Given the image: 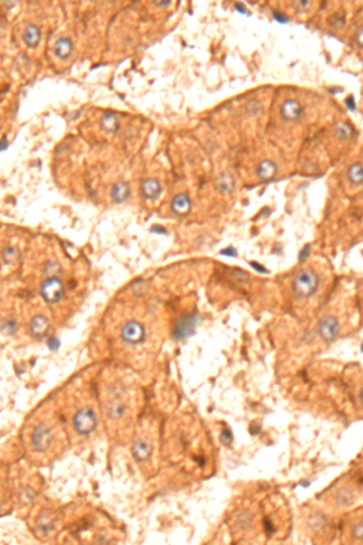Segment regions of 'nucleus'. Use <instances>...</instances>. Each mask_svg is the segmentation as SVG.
I'll return each mask as SVG.
<instances>
[{
  "label": "nucleus",
  "instance_id": "20",
  "mask_svg": "<svg viewBox=\"0 0 363 545\" xmlns=\"http://www.w3.org/2000/svg\"><path fill=\"white\" fill-rule=\"evenodd\" d=\"M3 260L8 264L17 262V261L20 260V252H18V250L16 247L8 246L3 251Z\"/></svg>",
  "mask_w": 363,
  "mask_h": 545
},
{
  "label": "nucleus",
  "instance_id": "12",
  "mask_svg": "<svg viewBox=\"0 0 363 545\" xmlns=\"http://www.w3.org/2000/svg\"><path fill=\"white\" fill-rule=\"evenodd\" d=\"M152 447L146 440H139L136 442V445L132 448V454L135 460L138 462H144L150 457Z\"/></svg>",
  "mask_w": 363,
  "mask_h": 545
},
{
  "label": "nucleus",
  "instance_id": "24",
  "mask_svg": "<svg viewBox=\"0 0 363 545\" xmlns=\"http://www.w3.org/2000/svg\"><path fill=\"white\" fill-rule=\"evenodd\" d=\"M356 41H357L358 45L363 49V25L358 28L357 33H356Z\"/></svg>",
  "mask_w": 363,
  "mask_h": 545
},
{
  "label": "nucleus",
  "instance_id": "21",
  "mask_svg": "<svg viewBox=\"0 0 363 545\" xmlns=\"http://www.w3.org/2000/svg\"><path fill=\"white\" fill-rule=\"evenodd\" d=\"M352 537L357 540H363V515L359 516L352 526Z\"/></svg>",
  "mask_w": 363,
  "mask_h": 545
},
{
  "label": "nucleus",
  "instance_id": "13",
  "mask_svg": "<svg viewBox=\"0 0 363 545\" xmlns=\"http://www.w3.org/2000/svg\"><path fill=\"white\" fill-rule=\"evenodd\" d=\"M130 193L131 192H130L129 184L125 183V182H117V183L114 184L113 188H111L110 194L114 202L116 204H121L129 199Z\"/></svg>",
  "mask_w": 363,
  "mask_h": 545
},
{
  "label": "nucleus",
  "instance_id": "9",
  "mask_svg": "<svg viewBox=\"0 0 363 545\" xmlns=\"http://www.w3.org/2000/svg\"><path fill=\"white\" fill-rule=\"evenodd\" d=\"M41 39V32L37 25L29 24L25 27L24 33H23V41L24 44L31 49H36V47L40 44Z\"/></svg>",
  "mask_w": 363,
  "mask_h": 545
},
{
  "label": "nucleus",
  "instance_id": "10",
  "mask_svg": "<svg viewBox=\"0 0 363 545\" xmlns=\"http://www.w3.org/2000/svg\"><path fill=\"white\" fill-rule=\"evenodd\" d=\"M73 47H74L73 43L68 38H60V39L56 41L55 46H53V52L59 60H67L71 57Z\"/></svg>",
  "mask_w": 363,
  "mask_h": 545
},
{
  "label": "nucleus",
  "instance_id": "6",
  "mask_svg": "<svg viewBox=\"0 0 363 545\" xmlns=\"http://www.w3.org/2000/svg\"><path fill=\"white\" fill-rule=\"evenodd\" d=\"M318 333H320L321 338L327 340V342H332L338 337L339 334V323L336 318L333 317H324L322 320L318 323Z\"/></svg>",
  "mask_w": 363,
  "mask_h": 545
},
{
  "label": "nucleus",
  "instance_id": "31",
  "mask_svg": "<svg viewBox=\"0 0 363 545\" xmlns=\"http://www.w3.org/2000/svg\"><path fill=\"white\" fill-rule=\"evenodd\" d=\"M159 5H160V6H166V5H170V2H162V3H159Z\"/></svg>",
  "mask_w": 363,
  "mask_h": 545
},
{
  "label": "nucleus",
  "instance_id": "7",
  "mask_svg": "<svg viewBox=\"0 0 363 545\" xmlns=\"http://www.w3.org/2000/svg\"><path fill=\"white\" fill-rule=\"evenodd\" d=\"M302 109L301 104L299 103L297 100H293V98H288L282 103L281 108H280V113L281 117L285 120H297L302 116Z\"/></svg>",
  "mask_w": 363,
  "mask_h": 545
},
{
  "label": "nucleus",
  "instance_id": "1",
  "mask_svg": "<svg viewBox=\"0 0 363 545\" xmlns=\"http://www.w3.org/2000/svg\"><path fill=\"white\" fill-rule=\"evenodd\" d=\"M318 285H320L318 276L313 270L307 269L297 274L293 282V290L298 297L309 298L317 291Z\"/></svg>",
  "mask_w": 363,
  "mask_h": 545
},
{
  "label": "nucleus",
  "instance_id": "25",
  "mask_svg": "<svg viewBox=\"0 0 363 545\" xmlns=\"http://www.w3.org/2000/svg\"><path fill=\"white\" fill-rule=\"evenodd\" d=\"M222 254H224V256H231V257H235L236 256V251H235L234 247H229V248H225V250H223Z\"/></svg>",
  "mask_w": 363,
  "mask_h": 545
},
{
  "label": "nucleus",
  "instance_id": "32",
  "mask_svg": "<svg viewBox=\"0 0 363 545\" xmlns=\"http://www.w3.org/2000/svg\"><path fill=\"white\" fill-rule=\"evenodd\" d=\"M361 400H362V403H363V389H362V391H361Z\"/></svg>",
  "mask_w": 363,
  "mask_h": 545
},
{
  "label": "nucleus",
  "instance_id": "11",
  "mask_svg": "<svg viewBox=\"0 0 363 545\" xmlns=\"http://www.w3.org/2000/svg\"><path fill=\"white\" fill-rule=\"evenodd\" d=\"M276 172H278V168H276L275 162L271 160L262 161L259 165H258V168H257L258 176L262 178L263 181H266V182L274 180L276 176Z\"/></svg>",
  "mask_w": 363,
  "mask_h": 545
},
{
  "label": "nucleus",
  "instance_id": "18",
  "mask_svg": "<svg viewBox=\"0 0 363 545\" xmlns=\"http://www.w3.org/2000/svg\"><path fill=\"white\" fill-rule=\"evenodd\" d=\"M101 125L103 127V130L108 133H114L117 130V121L116 118L114 116V113L111 111H107L104 114L103 118L101 120Z\"/></svg>",
  "mask_w": 363,
  "mask_h": 545
},
{
  "label": "nucleus",
  "instance_id": "2",
  "mask_svg": "<svg viewBox=\"0 0 363 545\" xmlns=\"http://www.w3.org/2000/svg\"><path fill=\"white\" fill-rule=\"evenodd\" d=\"M96 416H95L94 411L90 409H81L78 411L74 416V420H73L75 430L81 435L90 434L96 426Z\"/></svg>",
  "mask_w": 363,
  "mask_h": 545
},
{
  "label": "nucleus",
  "instance_id": "3",
  "mask_svg": "<svg viewBox=\"0 0 363 545\" xmlns=\"http://www.w3.org/2000/svg\"><path fill=\"white\" fill-rule=\"evenodd\" d=\"M52 430L49 426H46L45 424H39L36 428L33 429L32 433V445H33L34 449L39 452L46 451L52 444Z\"/></svg>",
  "mask_w": 363,
  "mask_h": 545
},
{
  "label": "nucleus",
  "instance_id": "23",
  "mask_svg": "<svg viewBox=\"0 0 363 545\" xmlns=\"http://www.w3.org/2000/svg\"><path fill=\"white\" fill-rule=\"evenodd\" d=\"M273 17L275 18L278 22H281V23H285V22H288V17L286 16L285 14H282V12H280L278 10H274L273 11Z\"/></svg>",
  "mask_w": 363,
  "mask_h": 545
},
{
  "label": "nucleus",
  "instance_id": "26",
  "mask_svg": "<svg viewBox=\"0 0 363 545\" xmlns=\"http://www.w3.org/2000/svg\"><path fill=\"white\" fill-rule=\"evenodd\" d=\"M235 10H237L238 12H241V14H246V9H245V6L241 4V3H236V4L234 5Z\"/></svg>",
  "mask_w": 363,
  "mask_h": 545
},
{
  "label": "nucleus",
  "instance_id": "17",
  "mask_svg": "<svg viewBox=\"0 0 363 545\" xmlns=\"http://www.w3.org/2000/svg\"><path fill=\"white\" fill-rule=\"evenodd\" d=\"M348 178L350 183L355 186H361L363 183V165L355 164L348 170Z\"/></svg>",
  "mask_w": 363,
  "mask_h": 545
},
{
  "label": "nucleus",
  "instance_id": "5",
  "mask_svg": "<svg viewBox=\"0 0 363 545\" xmlns=\"http://www.w3.org/2000/svg\"><path fill=\"white\" fill-rule=\"evenodd\" d=\"M41 295L47 303H57L63 296V285L56 276H51L41 286Z\"/></svg>",
  "mask_w": 363,
  "mask_h": 545
},
{
  "label": "nucleus",
  "instance_id": "8",
  "mask_svg": "<svg viewBox=\"0 0 363 545\" xmlns=\"http://www.w3.org/2000/svg\"><path fill=\"white\" fill-rule=\"evenodd\" d=\"M171 209L177 216H180V217L189 215L190 210H192L190 197L188 196L187 194H178V195L174 196V199L172 200Z\"/></svg>",
  "mask_w": 363,
  "mask_h": 545
},
{
  "label": "nucleus",
  "instance_id": "29",
  "mask_svg": "<svg viewBox=\"0 0 363 545\" xmlns=\"http://www.w3.org/2000/svg\"><path fill=\"white\" fill-rule=\"evenodd\" d=\"M309 250H310V246H307V247H305L304 250H302V252H301L300 257H299V258H300V260H304V257H307L308 254H309V253H308V252H309Z\"/></svg>",
  "mask_w": 363,
  "mask_h": 545
},
{
  "label": "nucleus",
  "instance_id": "22",
  "mask_svg": "<svg viewBox=\"0 0 363 545\" xmlns=\"http://www.w3.org/2000/svg\"><path fill=\"white\" fill-rule=\"evenodd\" d=\"M337 133H338V136L342 137V138H345V137L351 135V129H350V126L346 125V124H339V125H337Z\"/></svg>",
  "mask_w": 363,
  "mask_h": 545
},
{
  "label": "nucleus",
  "instance_id": "19",
  "mask_svg": "<svg viewBox=\"0 0 363 545\" xmlns=\"http://www.w3.org/2000/svg\"><path fill=\"white\" fill-rule=\"evenodd\" d=\"M234 178H232L229 174H223L218 177L217 180V187L218 189H221L222 192H230L234 189Z\"/></svg>",
  "mask_w": 363,
  "mask_h": 545
},
{
  "label": "nucleus",
  "instance_id": "15",
  "mask_svg": "<svg viewBox=\"0 0 363 545\" xmlns=\"http://www.w3.org/2000/svg\"><path fill=\"white\" fill-rule=\"evenodd\" d=\"M196 324V320L194 317H186L183 319H180L179 321H178V325H177V328H176V333L178 337H180V338H184V337H187L188 334H189L190 331H193L194 326H195Z\"/></svg>",
  "mask_w": 363,
  "mask_h": 545
},
{
  "label": "nucleus",
  "instance_id": "4",
  "mask_svg": "<svg viewBox=\"0 0 363 545\" xmlns=\"http://www.w3.org/2000/svg\"><path fill=\"white\" fill-rule=\"evenodd\" d=\"M121 338L125 343L132 346L142 343L145 339L144 327L137 321H129L121 328Z\"/></svg>",
  "mask_w": 363,
  "mask_h": 545
},
{
  "label": "nucleus",
  "instance_id": "14",
  "mask_svg": "<svg viewBox=\"0 0 363 545\" xmlns=\"http://www.w3.org/2000/svg\"><path fill=\"white\" fill-rule=\"evenodd\" d=\"M142 193L144 197L149 200L157 199L161 193V186L157 180H145L142 184Z\"/></svg>",
  "mask_w": 363,
  "mask_h": 545
},
{
  "label": "nucleus",
  "instance_id": "28",
  "mask_svg": "<svg viewBox=\"0 0 363 545\" xmlns=\"http://www.w3.org/2000/svg\"><path fill=\"white\" fill-rule=\"evenodd\" d=\"M152 232L153 233H157V232L158 233H164V234H165V233H166V229L162 228V227H159V225H155V227L152 228Z\"/></svg>",
  "mask_w": 363,
  "mask_h": 545
},
{
  "label": "nucleus",
  "instance_id": "30",
  "mask_svg": "<svg viewBox=\"0 0 363 545\" xmlns=\"http://www.w3.org/2000/svg\"><path fill=\"white\" fill-rule=\"evenodd\" d=\"M4 146H8V142H6L5 137H3V139H2V151H4V149H5Z\"/></svg>",
  "mask_w": 363,
  "mask_h": 545
},
{
  "label": "nucleus",
  "instance_id": "16",
  "mask_svg": "<svg viewBox=\"0 0 363 545\" xmlns=\"http://www.w3.org/2000/svg\"><path fill=\"white\" fill-rule=\"evenodd\" d=\"M31 327H32V332H33L34 336L38 337V338H40V337L45 336L46 334L47 328H49V323H47V320L44 317H41V315H37V317L32 320Z\"/></svg>",
  "mask_w": 363,
  "mask_h": 545
},
{
  "label": "nucleus",
  "instance_id": "27",
  "mask_svg": "<svg viewBox=\"0 0 363 545\" xmlns=\"http://www.w3.org/2000/svg\"><path fill=\"white\" fill-rule=\"evenodd\" d=\"M346 106H348L349 109H355V101H353L352 97H349L348 100L345 101Z\"/></svg>",
  "mask_w": 363,
  "mask_h": 545
}]
</instances>
